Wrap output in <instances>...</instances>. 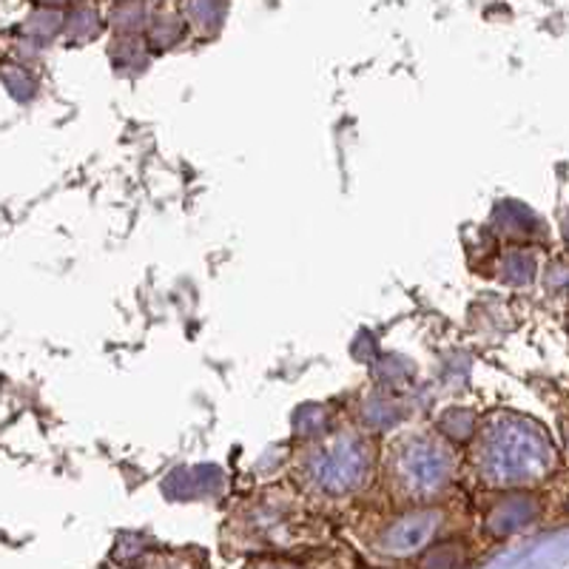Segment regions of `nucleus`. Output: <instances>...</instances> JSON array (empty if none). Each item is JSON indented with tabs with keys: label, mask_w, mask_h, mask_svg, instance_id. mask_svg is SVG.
<instances>
[{
	"label": "nucleus",
	"mask_w": 569,
	"mask_h": 569,
	"mask_svg": "<svg viewBox=\"0 0 569 569\" xmlns=\"http://www.w3.org/2000/svg\"><path fill=\"white\" fill-rule=\"evenodd\" d=\"M362 472V456L356 453L353 447H339L337 453L325 456L319 461V481L325 487H333V490H342V487H350Z\"/></svg>",
	"instance_id": "nucleus-3"
},
{
	"label": "nucleus",
	"mask_w": 569,
	"mask_h": 569,
	"mask_svg": "<svg viewBox=\"0 0 569 569\" xmlns=\"http://www.w3.org/2000/svg\"><path fill=\"white\" fill-rule=\"evenodd\" d=\"M405 470H408L410 485L419 490H433L445 481L450 461H447L445 450L433 445H416L410 447L408 459H405Z\"/></svg>",
	"instance_id": "nucleus-2"
},
{
	"label": "nucleus",
	"mask_w": 569,
	"mask_h": 569,
	"mask_svg": "<svg viewBox=\"0 0 569 569\" xmlns=\"http://www.w3.org/2000/svg\"><path fill=\"white\" fill-rule=\"evenodd\" d=\"M487 465L498 479H525L547 465V447L541 436L532 433L530 425L507 421L492 433Z\"/></svg>",
	"instance_id": "nucleus-1"
},
{
	"label": "nucleus",
	"mask_w": 569,
	"mask_h": 569,
	"mask_svg": "<svg viewBox=\"0 0 569 569\" xmlns=\"http://www.w3.org/2000/svg\"><path fill=\"white\" fill-rule=\"evenodd\" d=\"M433 527H436L433 512H419V516L405 518V521H401V525L388 536V547H390L388 552L401 556V552L416 550V547H421V543L430 538Z\"/></svg>",
	"instance_id": "nucleus-4"
}]
</instances>
